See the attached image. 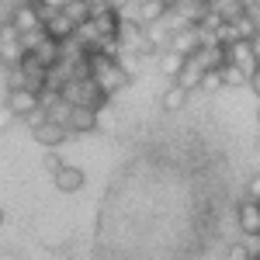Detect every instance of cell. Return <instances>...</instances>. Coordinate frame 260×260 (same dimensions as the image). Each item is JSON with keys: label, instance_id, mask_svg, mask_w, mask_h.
Returning <instances> with one entry per match:
<instances>
[{"label": "cell", "instance_id": "cell-38", "mask_svg": "<svg viewBox=\"0 0 260 260\" xmlns=\"http://www.w3.org/2000/svg\"><path fill=\"white\" fill-rule=\"evenodd\" d=\"M0 222H4V212H0Z\"/></svg>", "mask_w": 260, "mask_h": 260}, {"label": "cell", "instance_id": "cell-31", "mask_svg": "<svg viewBox=\"0 0 260 260\" xmlns=\"http://www.w3.org/2000/svg\"><path fill=\"white\" fill-rule=\"evenodd\" d=\"M250 87L257 90V98H260V70H257V73H253V77H250Z\"/></svg>", "mask_w": 260, "mask_h": 260}, {"label": "cell", "instance_id": "cell-19", "mask_svg": "<svg viewBox=\"0 0 260 260\" xmlns=\"http://www.w3.org/2000/svg\"><path fill=\"white\" fill-rule=\"evenodd\" d=\"M62 14H66V18L73 21L77 28H80V24H87V21H90V4H83V0H70Z\"/></svg>", "mask_w": 260, "mask_h": 260}, {"label": "cell", "instance_id": "cell-25", "mask_svg": "<svg viewBox=\"0 0 260 260\" xmlns=\"http://www.w3.org/2000/svg\"><path fill=\"white\" fill-rule=\"evenodd\" d=\"M35 4L45 7L49 14H59V11H66V4H70V0H35Z\"/></svg>", "mask_w": 260, "mask_h": 260}, {"label": "cell", "instance_id": "cell-36", "mask_svg": "<svg viewBox=\"0 0 260 260\" xmlns=\"http://www.w3.org/2000/svg\"><path fill=\"white\" fill-rule=\"evenodd\" d=\"M208 4H212V7H219V4H222V0H208Z\"/></svg>", "mask_w": 260, "mask_h": 260}, {"label": "cell", "instance_id": "cell-1", "mask_svg": "<svg viewBox=\"0 0 260 260\" xmlns=\"http://www.w3.org/2000/svg\"><path fill=\"white\" fill-rule=\"evenodd\" d=\"M62 101H66L70 108H90V111H101V108L108 104V94H104L90 77H77V80L62 83Z\"/></svg>", "mask_w": 260, "mask_h": 260}, {"label": "cell", "instance_id": "cell-10", "mask_svg": "<svg viewBox=\"0 0 260 260\" xmlns=\"http://www.w3.org/2000/svg\"><path fill=\"white\" fill-rule=\"evenodd\" d=\"M42 28H45V39H52V42H70L73 35H77V24L66 18L62 11H59V14H49Z\"/></svg>", "mask_w": 260, "mask_h": 260}, {"label": "cell", "instance_id": "cell-11", "mask_svg": "<svg viewBox=\"0 0 260 260\" xmlns=\"http://www.w3.org/2000/svg\"><path fill=\"white\" fill-rule=\"evenodd\" d=\"M31 56L39 59L42 70H56V66H62V52H59V42H52V39H42L35 49H31Z\"/></svg>", "mask_w": 260, "mask_h": 260}, {"label": "cell", "instance_id": "cell-27", "mask_svg": "<svg viewBox=\"0 0 260 260\" xmlns=\"http://www.w3.org/2000/svg\"><path fill=\"white\" fill-rule=\"evenodd\" d=\"M246 198L260 205V174H257V177H250V184H246Z\"/></svg>", "mask_w": 260, "mask_h": 260}, {"label": "cell", "instance_id": "cell-3", "mask_svg": "<svg viewBox=\"0 0 260 260\" xmlns=\"http://www.w3.org/2000/svg\"><path fill=\"white\" fill-rule=\"evenodd\" d=\"M225 66H240L246 77H253L260 70L257 56H253V45H250V42H233V45H225Z\"/></svg>", "mask_w": 260, "mask_h": 260}, {"label": "cell", "instance_id": "cell-2", "mask_svg": "<svg viewBox=\"0 0 260 260\" xmlns=\"http://www.w3.org/2000/svg\"><path fill=\"white\" fill-rule=\"evenodd\" d=\"M24 56H28V49H24L21 35L11 24H4V28H0V62H4L7 70H21Z\"/></svg>", "mask_w": 260, "mask_h": 260}, {"label": "cell", "instance_id": "cell-5", "mask_svg": "<svg viewBox=\"0 0 260 260\" xmlns=\"http://www.w3.org/2000/svg\"><path fill=\"white\" fill-rule=\"evenodd\" d=\"M236 225L243 236H260V205L250 198H243L236 205Z\"/></svg>", "mask_w": 260, "mask_h": 260}, {"label": "cell", "instance_id": "cell-8", "mask_svg": "<svg viewBox=\"0 0 260 260\" xmlns=\"http://www.w3.org/2000/svg\"><path fill=\"white\" fill-rule=\"evenodd\" d=\"M7 108H11L14 118H28V115L39 108V94H31V90H24V87L7 90Z\"/></svg>", "mask_w": 260, "mask_h": 260}, {"label": "cell", "instance_id": "cell-28", "mask_svg": "<svg viewBox=\"0 0 260 260\" xmlns=\"http://www.w3.org/2000/svg\"><path fill=\"white\" fill-rule=\"evenodd\" d=\"M246 18H250V24L260 31V4H253V7H246Z\"/></svg>", "mask_w": 260, "mask_h": 260}, {"label": "cell", "instance_id": "cell-7", "mask_svg": "<svg viewBox=\"0 0 260 260\" xmlns=\"http://www.w3.org/2000/svg\"><path fill=\"white\" fill-rule=\"evenodd\" d=\"M118 24H121V18H118V11H115V7L90 14V28H94L98 42L101 39H118Z\"/></svg>", "mask_w": 260, "mask_h": 260}, {"label": "cell", "instance_id": "cell-22", "mask_svg": "<svg viewBox=\"0 0 260 260\" xmlns=\"http://www.w3.org/2000/svg\"><path fill=\"white\" fill-rule=\"evenodd\" d=\"M219 87H225L222 70H208V73H205V80H201V90H219Z\"/></svg>", "mask_w": 260, "mask_h": 260}, {"label": "cell", "instance_id": "cell-9", "mask_svg": "<svg viewBox=\"0 0 260 260\" xmlns=\"http://www.w3.org/2000/svg\"><path fill=\"white\" fill-rule=\"evenodd\" d=\"M31 136H35V142H39V146H45V149H56V146H62V142L70 139L73 132H70L66 125H59V121H45L42 128H35V132H31Z\"/></svg>", "mask_w": 260, "mask_h": 260}, {"label": "cell", "instance_id": "cell-24", "mask_svg": "<svg viewBox=\"0 0 260 260\" xmlns=\"http://www.w3.org/2000/svg\"><path fill=\"white\" fill-rule=\"evenodd\" d=\"M24 121H28V125H31V132H35V128H42V125L49 121V111H45V108H35V111H31Z\"/></svg>", "mask_w": 260, "mask_h": 260}, {"label": "cell", "instance_id": "cell-32", "mask_svg": "<svg viewBox=\"0 0 260 260\" xmlns=\"http://www.w3.org/2000/svg\"><path fill=\"white\" fill-rule=\"evenodd\" d=\"M250 45H253V56H257V62H260V31H257V39L250 42Z\"/></svg>", "mask_w": 260, "mask_h": 260}, {"label": "cell", "instance_id": "cell-35", "mask_svg": "<svg viewBox=\"0 0 260 260\" xmlns=\"http://www.w3.org/2000/svg\"><path fill=\"white\" fill-rule=\"evenodd\" d=\"M108 4H111V7H118V4H121V0H108Z\"/></svg>", "mask_w": 260, "mask_h": 260}, {"label": "cell", "instance_id": "cell-4", "mask_svg": "<svg viewBox=\"0 0 260 260\" xmlns=\"http://www.w3.org/2000/svg\"><path fill=\"white\" fill-rule=\"evenodd\" d=\"M208 14H212V4L208 0H177V7H174V18L180 24H187V28H198Z\"/></svg>", "mask_w": 260, "mask_h": 260}, {"label": "cell", "instance_id": "cell-34", "mask_svg": "<svg viewBox=\"0 0 260 260\" xmlns=\"http://www.w3.org/2000/svg\"><path fill=\"white\" fill-rule=\"evenodd\" d=\"M243 7H253V4H260V0H240Z\"/></svg>", "mask_w": 260, "mask_h": 260}, {"label": "cell", "instance_id": "cell-6", "mask_svg": "<svg viewBox=\"0 0 260 260\" xmlns=\"http://www.w3.org/2000/svg\"><path fill=\"white\" fill-rule=\"evenodd\" d=\"M11 28L18 31L21 39H24V35H31V31H42V18H39V11L31 7V0H28V4H21L18 11L11 14Z\"/></svg>", "mask_w": 260, "mask_h": 260}, {"label": "cell", "instance_id": "cell-12", "mask_svg": "<svg viewBox=\"0 0 260 260\" xmlns=\"http://www.w3.org/2000/svg\"><path fill=\"white\" fill-rule=\"evenodd\" d=\"M66 128L73 136H83V132H94L98 128V111L90 108H70V118H66Z\"/></svg>", "mask_w": 260, "mask_h": 260}, {"label": "cell", "instance_id": "cell-15", "mask_svg": "<svg viewBox=\"0 0 260 260\" xmlns=\"http://www.w3.org/2000/svg\"><path fill=\"white\" fill-rule=\"evenodd\" d=\"M160 18H167V7L156 4V0H142L139 4V24L149 28V24H160Z\"/></svg>", "mask_w": 260, "mask_h": 260}, {"label": "cell", "instance_id": "cell-29", "mask_svg": "<svg viewBox=\"0 0 260 260\" xmlns=\"http://www.w3.org/2000/svg\"><path fill=\"white\" fill-rule=\"evenodd\" d=\"M83 4H90V14H98V11H108V7H111L108 0H83Z\"/></svg>", "mask_w": 260, "mask_h": 260}, {"label": "cell", "instance_id": "cell-30", "mask_svg": "<svg viewBox=\"0 0 260 260\" xmlns=\"http://www.w3.org/2000/svg\"><path fill=\"white\" fill-rule=\"evenodd\" d=\"M11 121H14V115H11V108L4 104V108H0V128H7Z\"/></svg>", "mask_w": 260, "mask_h": 260}, {"label": "cell", "instance_id": "cell-23", "mask_svg": "<svg viewBox=\"0 0 260 260\" xmlns=\"http://www.w3.org/2000/svg\"><path fill=\"white\" fill-rule=\"evenodd\" d=\"M42 167H45V170H49V174L56 177V174H59V170H62V167H66V163H62L59 156H56V153L49 149V153H45V160H42Z\"/></svg>", "mask_w": 260, "mask_h": 260}, {"label": "cell", "instance_id": "cell-17", "mask_svg": "<svg viewBox=\"0 0 260 260\" xmlns=\"http://www.w3.org/2000/svg\"><path fill=\"white\" fill-rule=\"evenodd\" d=\"M215 14H219L225 24H236L240 18H246V7H243L240 0H222L219 7H215Z\"/></svg>", "mask_w": 260, "mask_h": 260}, {"label": "cell", "instance_id": "cell-18", "mask_svg": "<svg viewBox=\"0 0 260 260\" xmlns=\"http://www.w3.org/2000/svg\"><path fill=\"white\" fill-rule=\"evenodd\" d=\"M139 59H142L139 52H132V49H121V52H118V59H115V62L121 66V73H125V77L132 80V77H139Z\"/></svg>", "mask_w": 260, "mask_h": 260}, {"label": "cell", "instance_id": "cell-21", "mask_svg": "<svg viewBox=\"0 0 260 260\" xmlns=\"http://www.w3.org/2000/svg\"><path fill=\"white\" fill-rule=\"evenodd\" d=\"M222 80H225V87H243V83H250V77L240 66H222Z\"/></svg>", "mask_w": 260, "mask_h": 260}, {"label": "cell", "instance_id": "cell-33", "mask_svg": "<svg viewBox=\"0 0 260 260\" xmlns=\"http://www.w3.org/2000/svg\"><path fill=\"white\" fill-rule=\"evenodd\" d=\"M156 4H163L167 11H174V7H177V0H156Z\"/></svg>", "mask_w": 260, "mask_h": 260}, {"label": "cell", "instance_id": "cell-26", "mask_svg": "<svg viewBox=\"0 0 260 260\" xmlns=\"http://www.w3.org/2000/svg\"><path fill=\"white\" fill-rule=\"evenodd\" d=\"M225 260H250V253H246V246H243V243H233V246H229V253H225Z\"/></svg>", "mask_w": 260, "mask_h": 260}, {"label": "cell", "instance_id": "cell-14", "mask_svg": "<svg viewBox=\"0 0 260 260\" xmlns=\"http://www.w3.org/2000/svg\"><path fill=\"white\" fill-rule=\"evenodd\" d=\"M56 187L66 191V194L80 191V187H83V170H77V167H62L59 174H56Z\"/></svg>", "mask_w": 260, "mask_h": 260}, {"label": "cell", "instance_id": "cell-16", "mask_svg": "<svg viewBox=\"0 0 260 260\" xmlns=\"http://www.w3.org/2000/svg\"><path fill=\"white\" fill-rule=\"evenodd\" d=\"M184 62H187V56H180V52H163L160 56V70H163V77H170V80H177L180 77V70H184Z\"/></svg>", "mask_w": 260, "mask_h": 260}, {"label": "cell", "instance_id": "cell-13", "mask_svg": "<svg viewBox=\"0 0 260 260\" xmlns=\"http://www.w3.org/2000/svg\"><path fill=\"white\" fill-rule=\"evenodd\" d=\"M201 80H205L201 62L198 59H187V62H184V70H180V77L174 83H177L180 90H187V94H191V90H198V87H201Z\"/></svg>", "mask_w": 260, "mask_h": 260}, {"label": "cell", "instance_id": "cell-37", "mask_svg": "<svg viewBox=\"0 0 260 260\" xmlns=\"http://www.w3.org/2000/svg\"><path fill=\"white\" fill-rule=\"evenodd\" d=\"M0 260H18V257H7V253H4V257H0Z\"/></svg>", "mask_w": 260, "mask_h": 260}, {"label": "cell", "instance_id": "cell-20", "mask_svg": "<svg viewBox=\"0 0 260 260\" xmlns=\"http://www.w3.org/2000/svg\"><path fill=\"white\" fill-rule=\"evenodd\" d=\"M184 104H187V90H180L177 83H174V87L163 94V111H180Z\"/></svg>", "mask_w": 260, "mask_h": 260}]
</instances>
